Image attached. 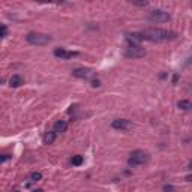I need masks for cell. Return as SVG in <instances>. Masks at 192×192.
I'll list each match as a JSON object with an SVG mask.
<instances>
[{"mask_svg":"<svg viewBox=\"0 0 192 192\" xmlns=\"http://www.w3.org/2000/svg\"><path fill=\"white\" fill-rule=\"evenodd\" d=\"M141 36V41H149V42H165V41H171L176 39V33L167 29L161 27H150L146 29L143 32H138Z\"/></svg>","mask_w":192,"mask_h":192,"instance_id":"6da1fadb","label":"cell"},{"mask_svg":"<svg viewBox=\"0 0 192 192\" xmlns=\"http://www.w3.org/2000/svg\"><path fill=\"white\" fill-rule=\"evenodd\" d=\"M149 159H150V156H149V153H147V152L135 150V152H132V153L129 155L128 165H129V167H132V168H135V167H141V165L147 164V162H149Z\"/></svg>","mask_w":192,"mask_h":192,"instance_id":"7a4b0ae2","label":"cell"},{"mask_svg":"<svg viewBox=\"0 0 192 192\" xmlns=\"http://www.w3.org/2000/svg\"><path fill=\"white\" fill-rule=\"evenodd\" d=\"M26 41L30 44V45H47L48 42H51V38L48 35H44V33H29L26 36Z\"/></svg>","mask_w":192,"mask_h":192,"instance_id":"3957f363","label":"cell"},{"mask_svg":"<svg viewBox=\"0 0 192 192\" xmlns=\"http://www.w3.org/2000/svg\"><path fill=\"white\" fill-rule=\"evenodd\" d=\"M125 56L129 57V59H141L146 56V50L141 47V45H132V44H128L126 50H125Z\"/></svg>","mask_w":192,"mask_h":192,"instance_id":"277c9868","label":"cell"},{"mask_svg":"<svg viewBox=\"0 0 192 192\" xmlns=\"http://www.w3.org/2000/svg\"><path fill=\"white\" fill-rule=\"evenodd\" d=\"M170 18H171V15L164 9H153L149 15V20L153 23H167V21H170Z\"/></svg>","mask_w":192,"mask_h":192,"instance_id":"5b68a950","label":"cell"},{"mask_svg":"<svg viewBox=\"0 0 192 192\" xmlns=\"http://www.w3.org/2000/svg\"><path fill=\"white\" fill-rule=\"evenodd\" d=\"M53 54H54L56 57H59V59L69 60V59H72V57H77L78 53H77V51H68V50H65V48H56L54 51H53Z\"/></svg>","mask_w":192,"mask_h":192,"instance_id":"8992f818","label":"cell"},{"mask_svg":"<svg viewBox=\"0 0 192 192\" xmlns=\"http://www.w3.org/2000/svg\"><path fill=\"white\" fill-rule=\"evenodd\" d=\"M111 126L114 129H119V131H129V129H132V123L129 120H126V119H116V120H113Z\"/></svg>","mask_w":192,"mask_h":192,"instance_id":"52a82bcc","label":"cell"},{"mask_svg":"<svg viewBox=\"0 0 192 192\" xmlns=\"http://www.w3.org/2000/svg\"><path fill=\"white\" fill-rule=\"evenodd\" d=\"M72 75L77 77V78H83V80H87L90 75H92V71L86 68H75L72 71Z\"/></svg>","mask_w":192,"mask_h":192,"instance_id":"ba28073f","label":"cell"},{"mask_svg":"<svg viewBox=\"0 0 192 192\" xmlns=\"http://www.w3.org/2000/svg\"><path fill=\"white\" fill-rule=\"evenodd\" d=\"M9 84H11V87H20V86H23V84H24V78H23L21 75L15 74V75H12V77H11Z\"/></svg>","mask_w":192,"mask_h":192,"instance_id":"9c48e42d","label":"cell"},{"mask_svg":"<svg viewBox=\"0 0 192 192\" xmlns=\"http://www.w3.org/2000/svg\"><path fill=\"white\" fill-rule=\"evenodd\" d=\"M66 129H68V122L66 120H57L54 123V131L59 134H62V132H66Z\"/></svg>","mask_w":192,"mask_h":192,"instance_id":"30bf717a","label":"cell"},{"mask_svg":"<svg viewBox=\"0 0 192 192\" xmlns=\"http://www.w3.org/2000/svg\"><path fill=\"white\" fill-rule=\"evenodd\" d=\"M56 138H57V132L53 129V131H48V132L45 134L44 141H45V144H53V143L56 141Z\"/></svg>","mask_w":192,"mask_h":192,"instance_id":"8fae6325","label":"cell"},{"mask_svg":"<svg viewBox=\"0 0 192 192\" xmlns=\"http://www.w3.org/2000/svg\"><path fill=\"white\" fill-rule=\"evenodd\" d=\"M177 107L183 111H189L191 110V107H192V104L188 101V99H182V101H179L177 102Z\"/></svg>","mask_w":192,"mask_h":192,"instance_id":"7c38bea8","label":"cell"},{"mask_svg":"<svg viewBox=\"0 0 192 192\" xmlns=\"http://www.w3.org/2000/svg\"><path fill=\"white\" fill-rule=\"evenodd\" d=\"M71 162H72V165H75V167H80V165H83V162H84V156L75 155V156H72Z\"/></svg>","mask_w":192,"mask_h":192,"instance_id":"4fadbf2b","label":"cell"},{"mask_svg":"<svg viewBox=\"0 0 192 192\" xmlns=\"http://www.w3.org/2000/svg\"><path fill=\"white\" fill-rule=\"evenodd\" d=\"M42 179V173H39V171H33L30 176H29V180L30 182H39Z\"/></svg>","mask_w":192,"mask_h":192,"instance_id":"5bb4252c","label":"cell"},{"mask_svg":"<svg viewBox=\"0 0 192 192\" xmlns=\"http://www.w3.org/2000/svg\"><path fill=\"white\" fill-rule=\"evenodd\" d=\"M11 159V155H8V153H3V155H0V164H3V162H8Z\"/></svg>","mask_w":192,"mask_h":192,"instance_id":"9a60e30c","label":"cell"},{"mask_svg":"<svg viewBox=\"0 0 192 192\" xmlns=\"http://www.w3.org/2000/svg\"><path fill=\"white\" fill-rule=\"evenodd\" d=\"M6 35H8V29L0 24V38H5Z\"/></svg>","mask_w":192,"mask_h":192,"instance_id":"2e32d148","label":"cell"},{"mask_svg":"<svg viewBox=\"0 0 192 192\" xmlns=\"http://www.w3.org/2000/svg\"><path fill=\"white\" fill-rule=\"evenodd\" d=\"M164 191L165 192H173V191H174V188H173L171 185H165V186H164Z\"/></svg>","mask_w":192,"mask_h":192,"instance_id":"e0dca14e","label":"cell"},{"mask_svg":"<svg viewBox=\"0 0 192 192\" xmlns=\"http://www.w3.org/2000/svg\"><path fill=\"white\" fill-rule=\"evenodd\" d=\"M92 86H93V87H99V86H101V81H99V80H93V81H92Z\"/></svg>","mask_w":192,"mask_h":192,"instance_id":"ac0fdd59","label":"cell"},{"mask_svg":"<svg viewBox=\"0 0 192 192\" xmlns=\"http://www.w3.org/2000/svg\"><path fill=\"white\" fill-rule=\"evenodd\" d=\"M177 80H179V75H177V74H176V75H174V77H173V83H174V84H176V83H177Z\"/></svg>","mask_w":192,"mask_h":192,"instance_id":"d6986e66","label":"cell"},{"mask_svg":"<svg viewBox=\"0 0 192 192\" xmlns=\"http://www.w3.org/2000/svg\"><path fill=\"white\" fill-rule=\"evenodd\" d=\"M32 192H44L42 189H35V191H32Z\"/></svg>","mask_w":192,"mask_h":192,"instance_id":"ffe728a7","label":"cell"},{"mask_svg":"<svg viewBox=\"0 0 192 192\" xmlns=\"http://www.w3.org/2000/svg\"><path fill=\"white\" fill-rule=\"evenodd\" d=\"M0 84H2V78H0Z\"/></svg>","mask_w":192,"mask_h":192,"instance_id":"44dd1931","label":"cell"},{"mask_svg":"<svg viewBox=\"0 0 192 192\" xmlns=\"http://www.w3.org/2000/svg\"><path fill=\"white\" fill-rule=\"evenodd\" d=\"M14 192H20V191H14Z\"/></svg>","mask_w":192,"mask_h":192,"instance_id":"7402d4cb","label":"cell"}]
</instances>
